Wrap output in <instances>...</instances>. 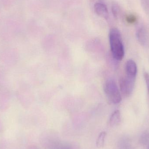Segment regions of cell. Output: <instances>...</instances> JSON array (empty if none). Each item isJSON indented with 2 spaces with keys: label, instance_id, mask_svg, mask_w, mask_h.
<instances>
[{
  "label": "cell",
  "instance_id": "6",
  "mask_svg": "<svg viewBox=\"0 0 149 149\" xmlns=\"http://www.w3.org/2000/svg\"><path fill=\"white\" fill-rule=\"evenodd\" d=\"M120 112L119 110L115 111L111 115L109 119V123L112 127H116L120 124L121 122Z\"/></svg>",
  "mask_w": 149,
  "mask_h": 149
},
{
  "label": "cell",
  "instance_id": "2",
  "mask_svg": "<svg viewBox=\"0 0 149 149\" xmlns=\"http://www.w3.org/2000/svg\"><path fill=\"white\" fill-rule=\"evenodd\" d=\"M103 89L109 102L113 104H118L120 102L121 94L116 82L113 79L107 80L104 83Z\"/></svg>",
  "mask_w": 149,
  "mask_h": 149
},
{
  "label": "cell",
  "instance_id": "1",
  "mask_svg": "<svg viewBox=\"0 0 149 149\" xmlns=\"http://www.w3.org/2000/svg\"><path fill=\"white\" fill-rule=\"evenodd\" d=\"M110 50L113 58L117 61H121L124 56V48L121 34L116 28L110 30L109 34Z\"/></svg>",
  "mask_w": 149,
  "mask_h": 149
},
{
  "label": "cell",
  "instance_id": "11",
  "mask_svg": "<svg viewBox=\"0 0 149 149\" xmlns=\"http://www.w3.org/2000/svg\"><path fill=\"white\" fill-rule=\"evenodd\" d=\"M144 79L147 85V89H148V93L149 94V74L147 72H145L144 73Z\"/></svg>",
  "mask_w": 149,
  "mask_h": 149
},
{
  "label": "cell",
  "instance_id": "12",
  "mask_svg": "<svg viewBox=\"0 0 149 149\" xmlns=\"http://www.w3.org/2000/svg\"><path fill=\"white\" fill-rule=\"evenodd\" d=\"M2 3L3 5L5 7H9L12 3V0H1Z\"/></svg>",
  "mask_w": 149,
  "mask_h": 149
},
{
  "label": "cell",
  "instance_id": "8",
  "mask_svg": "<svg viewBox=\"0 0 149 149\" xmlns=\"http://www.w3.org/2000/svg\"><path fill=\"white\" fill-rule=\"evenodd\" d=\"M107 134L105 131H103L98 136L96 143V146L98 148H101L104 147L105 137L107 136Z\"/></svg>",
  "mask_w": 149,
  "mask_h": 149
},
{
  "label": "cell",
  "instance_id": "7",
  "mask_svg": "<svg viewBox=\"0 0 149 149\" xmlns=\"http://www.w3.org/2000/svg\"><path fill=\"white\" fill-rule=\"evenodd\" d=\"M137 37L139 42L142 44L144 45L147 42V37H146V32L144 29L143 28L139 29L137 31Z\"/></svg>",
  "mask_w": 149,
  "mask_h": 149
},
{
  "label": "cell",
  "instance_id": "4",
  "mask_svg": "<svg viewBox=\"0 0 149 149\" xmlns=\"http://www.w3.org/2000/svg\"><path fill=\"white\" fill-rule=\"evenodd\" d=\"M126 75L136 78L137 74V68L136 63L132 60H128L125 64Z\"/></svg>",
  "mask_w": 149,
  "mask_h": 149
},
{
  "label": "cell",
  "instance_id": "10",
  "mask_svg": "<svg viewBox=\"0 0 149 149\" xmlns=\"http://www.w3.org/2000/svg\"><path fill=\"white\" fill-rule=\"evenodd\" d=\"M112 11L114 17H117L119 13V8L118 6L116 4L113 5L112 7Z\"/></svg>",
  "mask_w": 149,
  "mask_h": 149
},
{
  "label": "cell",
  "instance_id": "3",
  "mask_svg": "<svg viewBox=\"0 0 149 149\" xmlns=\"http://www.w3.org/2000/svg\"><path fill=\"white\" fill-rule=\"evenodd\" d=\"M136 78L126 76L122 77L119 81L120 92L125 97H128L132 94L134 87Z\"/></svg>",
  "mask_w": 149,
  "mask_h": 149
},
{
  "label": "cell",
  "instance_id": "9",
  "mask_svg": "<svg viewBox=\"0 0 149 149\" xmlns=\"http://www.w3.org/2000/svg\"><path fill=\"white\" fill-rule=\"evenodd\" d=\"M126 21L129 24H134L136 22L137 18L134 15H130L127 16L126 17Z\"/></svg>",
  "mask_w": 149,
  "mask_h": 149
},
{
  "label": "cell",
  "instance_id": "5",
  "mask_svg": "<svg viewBox=\"0 0 149 149\" xmlns=\"http://www.w3.org/2000/svg\"><path fill=\"white\" fill-rule=\"evenodd\" d=\"M94 10L97 15L107 19L109 17V12L107 6L102 3H96L94 5Z\"/></svg>",
  "mask_w": 149,
  "mask_h": 149
}]
</instances>
